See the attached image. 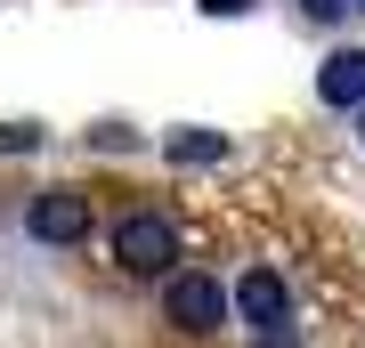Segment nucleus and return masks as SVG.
<instances>
[{"mask_svg":"<svg viewBox=\"0 0 365 348\" xmlns=\"http://www.w3.org/2000/svg\"><path fill=\"white\" fill-rule=\"evenodd\" d=\"M300 9H309V16H341L349 0H300Z\"/></svg>","mask_w":365,"mask_h":348,"instance_id":"1a4fd4ad","label":"nucleus"},{"mask_svg":"<svg viewBox=\"0 0 365 348\" xmlns=\"http://www.w3.org/2000/svg\"><path fill=\"white\" fill-rule=\"evenodd\" d=\"M114 259L130 275H170V259H179V227L163 219V211H122L114 219Z\"/></svg>","mask_w":365,"mask_h":348,"instance_id":"f03ea898","label":"nucleus"},{"mask_svg":"<svg viewBox=\"0 0 365 348\" xmlns=\"http://www.w3.org/2000/svg\"><path fill=\"white\" fill-rule=\"evenodd\" d=\"M163 316L179 324V332H220V324L235 316V292H220V275H203V268H187V275H170L163 284Z\"/></svg>","mask_w":365,"mask_h":348,"instance_id":"f257e3e1","label":"nucleus"},{"mask_svg":"<svg viewBox=\"0 0 365 348\" xmlns=\"http://www.w3.org/2000/svg\"><path fill=\"white\" fill-rule=\"evenodd\" d=\"M195 9H203V16H252L260 0H195Z\"/></svg>","mask_w":365,"mask_h":348,"instance_id":"6e6552de","label":"nucleus"},{"mask_svg":"<svg viewBox=\"0 0 365 348\" xmlns=\"http://www.w3.org/2000/svg\"><path fill=\"white\" fill-rule=\"evenodd\" d=\"M357 9H365V0H357Z\"/></svg>","mask_w":365,"mask_h":348,"instance_id":"9b49d317","label":"nucleus"},{"mask_svg":"<svg viewBox=\"0 0 365 348\" xmlns=\"http://www.w3.org/2000/svg\"><path fill=\"white\" fill-rule=\"evenodd\" d=\"M317 97L325 105H365V49H333L317 65Z\"/></svg>","mask_w":365,"mask_h":348,"instance_id":"39448f33","label":"nucleus"},{"mask_svg":"<svg viewBox=\"0 0 365 348\" xmlns=\"http://www.w3.org/2000/svg\"><path fill=\"white\" fill-rule=\"evenodd\" d=\"M357 138H365V122H357Z\"/></svg>","mask_w":365,"mask_h":348,"instance_id":"9d476101","label":"nucleus"},{"mask_svg":"<svg viewBox=\"0 0 365 348\" xmlns=\"http://www.w3.org/2000/svg\"><path fill=\"white\" fill-rule=\"evenodd\" d=\"M33 146H41L33 122H0V154H33Z\"/></svg>","mask_w":365,"mask_h":348,"instance_id":"0eeeda50","label":"nucleus"},{"mask_svg":"<svg viewBox=\"0 0 365 348\" xmlns=\"http://www.w3.org/2000/svg\"><path fill=\"white\" fill-rule=\"evenodd\" d=\"M235 316H244L260 340H276V332H284V316H292V292H284V275H276V268H252L244 284H235Z\"/></svg>","mask_w":365,"mask_h":348,"instance_id":"20e7f679","label":"nucleus"},{"mask_svg":"<svg viewBox=\"0 0 365 348\" xmlns=\"http://www.w3.org/2000/svg\"><path fill=\"white\" fill-rule=\"evenodd\" d=\"M25 235L33 243H90V194H73V186H49V194H33V211H25Z\"/></svg>","mask_w":365,"mask_h":348,"instance_id":"7ed1b4c3","label":"nucleus"},{"mask_svg":"<svg viewBox=\"0 0 365 348\" xmlns=\"http://www.w3.org/2000/svg\"><path fill=\"white\" fill-rule=\"evenodd\" d=\"M163 154H170V162H187V170L227 162V130H195V122H187V130H170V138H163Z\"/></svg>","mask_w":365,"mask_h":348,"instance_id":"423d86ee","label":"nucleus"}]
</instances>
